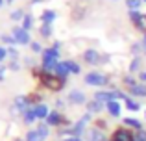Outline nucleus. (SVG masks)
Instances as JSON below:
<instances>
[{
    "mask_svg": "<svg viewBox=\"0 0 146 141\" xmlns=\"http://www.w3.org/2000/svg\"><path fill=\"white\" fill-rule=\"evenodd\" d=\"M139 69H141V58H139V56H135V58L131 59V63H129V72L133 74V72H137Z\"/></svg>",
    "mask_w": 146,
    "mask_h": 141,
    "instance_id": "nucleus-22",
    "label": "nucleus"
},
{
    "mask_svg": "<svg viewBox=\"0 0 146 141\" xmlns=\"http://www.w3.org/2000/svg\"><path fill=\"white\" fill-rule=\"evenodd\" d=\"M126 6H128L129 11H135L143 6V0H126Z\"/></svg>",
    "mask_w": 146,
    "mask_h": 141,
    "instance_id": "nucleus-21",
    "label": "nucleus"
},
{
    "mask_svg": "<svg viewBox=\"0 0 146 141\" xmlns=\"http://www.w3.org/2000/svg\"><path fill=\"white\" fill-rule=\"evenodd\" d=\"M87 141H106V138L98 128H93V130L87 132Z\"/></svg>",
    "mask_w": 146,
    "mask_h": 141,
    "instance_id": "nucleus-15",
    "label": "nucleus"
},
{
    "mask_svg": "<svg viewBox=\"0 0 146 141\" xmlns=\"http://www.w3.org/2000/svg\"><path fill=\"white\" fill-rule=\"evenodd\" d=\"M102 110H104V102H100V100L87 102V112L89 113H98V112H102Z\"/></svg>",
    "mask_w": 146,
    "mask_h": 141,
    "instance_id": "nucleus-16",
    "label": "nucleus"
},
{
    "mask_svg": "<svg viewBox=\"0 0 146 141\" xmlns=\"http://www.w3.org/2000/svg\"><path fill=\"white\" fill-rule=\"evenodd\" d=\"M13 37H15V41L21 43V45H28L30 43V33H28V30H24V28H15L13 30Z\"/></svg>",
    "mask_w": 146,
    "mask_h": 141,
    "instance_id": "nucleus-6",
    "label": "nucleus"
},
{
    "mask_svg": "<svg viewBox=\"0 0 146 141\" xmlns=\"http://www.w3.org/2000/svg\"><path fill=\"white\" fill-rule=\"evenodd\" d=\"M143 52L146 54V41H144V39H143Z\"/></svg>",
    "mask_w": 146,
    "mask_h": 141,
    "instance_id": "nucleus-35",
    "label": "nucleus"
},
{
    "mask_svg": "<svg viewBox=\"0 0 146 141\" xmlns=\"http://www.w3.org/2000/svg\"><path fill=\"white\" fill-rule=\"evenodd\" d=\"M39 132L44 136V138H48V124H41V126H39Z\"/></svg>",
    "mask_w": 146,
    "mask_h": 141,
    "instance_id": "nucleus-29",
    "label": "nucleus"
},
{
    "mask_svg": "<svg viewBox=\"0 0 146 141\" xmlns=\"http://www.w3.org/2000/svg\"><path fill=\"white\" fill-rule=\"evenodd\" d=\"M35 119H37V117H35V113H33L32 108H30L28 112H24V123H26V124H32Z\"/></svg>",
    "mask_w": 146,
    "mask_h": 141,
    "instance_id": "nucleus-23",
    "label": "nucleus"
},
{
    "mask_svg": "<svg viewBox=\"0 0 146 141\" xmlns=\"http://www.w3.org/2000/svg\"><path fill=\"white\" fill-rule=\"evenodd\" d=\"M143 2H146V0H143Z\"/></svg>",
    "mask_w": 146,
    "mask_h": 141,
    "instance_id": "nucleus-41",
    "label": "nucleus"
},
{
    "mask_svg": "<svg viewBox=\"0 0 146 141\" xmlns=\"http://www.w3.org/2000/svg\"><path fill=\"white\" fill-rule=\"evenodd\" d=\"M11 19H13V21H21V19H22V11L21 9L13 11V13H11Z\"/></svg>",
    "mask_w": 146,
    "mask_h": 141,
    "instance_id": "nucleus-28",
    "label": "nucleus"
},
{
    "mask_svg": "<svg viewBox=\"0 0 146 141\" xmlns=\"http://www.w3.org/2000/svg\"><path fill=\"white\" fill-rule=\"evenodd\" d=\"M68 100H70L72 104H83V102H85V95H83L82 91L74 89V91H70V95H68Z\"/></svg>",
    "mask_w": 146,
    "mask_h": 141,
    "instance_id": "nucleus-12",
    "label": "nucleus"
},
{
    "mask_svg": "<svg viewBox=\"0 0 146 141\" xmlns=\"http://www.w3.org/2000/svg\"><path fill=\"white\" fill-rule=\"evenodd\" d=\"M54 19H56V11H52V9H44L43 15H41V21H43L44 24H52Z\"/></svg>",
    "mask_w": 146,
    "mask_h": 141,
    "instance_id": "nucleus-18",
    "label": "nucleus"
},
{
    "mask_svg": "<svg viewBox=\"0 0 146 141\" xmlns=\"http://www.w3.org/2000/svg\"><path fill=\"white\" fill-rule=\"evenodd\" d=\"M41 82H43V86H46L48 89H52V91H59V89H63V86H65V78H59V76H54L52 72H43L41 74Z\"/></svg>",
    "mask_w": 146,
    "mask_h": 141,
    "instance_id": "nucleus-2",
    "label": "nucleus"
},
{
    "mask_svg": "<svg viewBox=\"0 0 146 141\" xmlns=\"http://www.w3.org/2000/svg\"><path fill=\"white\" fill-rule=\"evenodd\" d=\"M0 80H4V69L0 67Z\"/></svg>",
    "mask_w": 146,
    "mask_h": 141,
    "instance_id": "nucleus-36",
    "label": "nucleus"
},
{
    "mask_svg": "<svg viewBox=\"0 0 146 141\" xmlns=\"http://www.w3.org/2000/svg\"><path fill=\"white\" fill-rule=\"evenodd\" d=\"M61 123H67V121L61 117V113H57V112H50L48 113V117H46L48 126H57V124H61Z\"/></svg>",
    "mask_w": 146,
    "mask_h": 141,
    "instance_id": "nucleus-7",
    "label": "nucleus"
},
{
    "mask_svg": "<svg viewBox=\"0 0 146 141\" xmlns=\"http://www.w3.org/2000/svg\"><path fill=\"white\" fill-rule=\"evenodd\" d=\"M33 2H43V0H33Z\"/></svg>",
    "mask_w": 146,
    "mask_h": 141,
    "instance_id": "nucleus-37",
    "label": "nucleus"
},
{
    "mask_svg": "<svg viewBox=\"0 0 146 141\" xmlns=\"http://www.w3.org/2000/svg\"><path fill=\"white\" fill-rule=\"evenodd\" d=\"M126 108H128L129 110V112H139V110H141V104H139V102H135V100H133V98H126Z\"/></svg>",
    "mask_w": 146,
    "mask_h": 141,
    "instance_id": "nucleus-20",
    "label": "nucleus"
},
{
    "mask_svg": "<svg viewBox=\"0 0 146 141\" xmlns=\"http://www.w3.org/2000/svg\"><path fill=\"white\" fill-rule=\"evenodd\" d=\"M65 141H82V139H80V138H74V136H72V138H67Z\"/></svg>",
    "mask_w": 146,
    "mask_h": 141,
    "instance_id": "nucleus-34",
    "label": "nucleus"
},
{
    "mask_svg": "<svg viewBox=\"0 0 146 141\" xmlns=\"http://www.w3.org/2000/svg\"><path fill=\"white\" fill-rule=\"evenodd\" d=\"M50 33H52V28H50V24H43V26H41V35L48 37Z\"/></svg>",
    "mask_w": 146,
    "mask_h": 141,
    "instance_id": "nucleus-25",
    "label": "nucleus"
},
{
    "mask_svg": "<svg viewBox=\"0 0 146 141\" xmlns=\"http://www.w3.org/2000/svg\"><path fill=\"white\" fill-rule=\"evenodd\" d=\"M33 113H35V117L37 119H46L48 117V108L44 104H37V106H33Z\"/></svg>",
    "mask_w": 146,
    "mask_h": 141,
    "instance_id": "nucleus-14",
    "label": "nucleus"
},
{
    "mask_svg": "<svg viewBox=\"0 0 146 141\" xmlns=\"http://www.w3.org/2000/svg\"><path fill=\"white\" fill-rule=\"evenodd\" d=\"M83 59H85L89 65H96L100 61V54L94 50V48H89V50H85V54H83Z\"/></svg>",
    "mask_w": 146,
    "mask_h": 141,
    "instance_id": "nucleus-8",
    "label": "nucleus"
},
{
    "mask_svg": "<svg viewBox=\"0 0 146 141\" xmlns=\"http://www.w3.org/2000/svg\"><path fill=\"white\" fill-rule=\"evenodd\" d=\"M139 80L143 84H146V71H141V74H139Z\"/></svg>",
    "mask_w": 146,
    "mask_h": 141,
    "instance_id": "nucleus-32",
    "label": "nucleus"
},
{
    "mask_svg": "<svg viewBox=\"0 0 146 141\" xmlns=\"http://www.w3.org/2000/svg\"><path fill=\"white\" fill-rule=\"evenodd\" d=\"M54 72H56V74L59 76V78H65V80H67V76L70 74V69H68V63H67V61H63V63H57V65H56V71H54Z\"/></svg>",
    "mask_w": 146,
    "mask_h": 141,
    "instance_id": "nucleus-11",
    "label": "nucleus"
},
{
    "mask_svg": "<svg viewBox=\"0 0 146 141\" xmlns=\"http://www.w3.org/2000/svg\"><path fill=\"white\" fill-rule=\"evenodd\" d=\"M124 84H126V86H128V87H133V86H135V84H139V82H137V80L133 78L131 74H128V76H124Z\"/></svg>",
    "mask_w": 146,
    "mask_h": 141,
    "instance_id": "nucleus-24",
    "label": "nucleus"
},
{
    "mask_svg": "<svg viewBox=\"0 0 146 141\" xmlns=\"http://www.w3.org/2000/svg\"><path fill=\"white\" fill-rule=\"evenodd\" d=\"M106 108H107V112H109V115L111 117H118V115H120V102H118V100H109V102H107V104H106Z\"/></svg>",
    "mask_w": 146,
    "mask_h": 141,
    "instance_id": "nucleus-10",
    "label": "nucleus"
},
{
    "mask_svg": "<svg viewBox=\"0 0 146 141\" xmlns=\"http://www.w3.org/2000/svg\"><path fill=\"white\" fill-rule=\"evenodd\" d=\"M2 41H4V43H15V37H9V35H4V37H2Z\"/></svg>",
    "mask_w": 146,
    "mask_h": 141,
    "instance_id": "nucleus-30",
    "label": "nucleus"
},
{
    "mask_svg": "<svg viewBox=\"0 0 146 141\" xmlns=\"http://www.w3.org/2000/svg\"><path fill=\"white\" fill-rule=\"evenodd\" d=\"M6 54H7V50H6V48H2V47H0V61H2V59L6 58Z\"/></svg>",
    "mask_w": 146,
    "mask_h": 141,
    "instance_id": "nucleus-33",
    "label": "nucleus"
},
{
    "mask_svg": "<svg viewBox=\"0 0 146 141\" xmlns=\"http://www.w3.org/2000/svg\"><path fill=\"white\" fill-rule=\"evenodd\" d=\"M144 119H146V112H144Z\"/></svg>",
    "mask_w": 146,
    "mask_h": 141,
    "instance_id": "nucleus-39",
    "label": "nucleus"
},
{
    "mask_svg": "<svg viewBox=\"0 0 146 141\" xmlns=\"http://www.w3.org/2000/svg\"><path fill=\"white\" fill-rule=\"evenodd\" d=\"M32 50L33 52H41V45L39 43H32Z\"/></svg>",
    "mask_w": 146,
    "mask_h": 141,
    "instance_id": "nucleus-31",
    "label": "nucleus"
},
{
    "mask_svg": "<svg viewBox=\"0 0 146 141\" xmlns=\"http://www.w3.org/2000/svg\"><path fill=\"white\" fill-rule=\"evenodd\" d=\"M107 82H109V78H107L106 74H102V72H89V74L85 76V84L87 86L102 87V86H106Z\"/></svg>",
    "mask_w": 146,
    "mask_h": 141,
    "instance_id": "nucleus-3",
    "label": "nucleus"
},
{
    "mask_svg": "<svg viewBox=\"0 0 146 141\" xmlns=\"http://www.w3.org/2000/svg\"><path fill=\"white\" fill-rule=\"evenodd\" d=\"M17 141H21V139H17Z\"/></svg>",
    "mask_w": 146,
    "mask_h": 141,
    "instance_id": "nucleus-42",
    "label": "nucleus"
},
{
    "mask_svg": "<svg viewBox=\"0 0 146 141\" xmlns=\"http://www.w3.org/2000/svg\"><path fill=\"white\" fill-rule=\"evenodd\" d=\"M129 93H131V97L144 98V97H146V84H143V82L135 84L133 87H129Z\"/></svg>",
    "mask_w": 146,
    "mask_h": 141,
    "instance_id": "nucleus-9",
    "label": "nucleus"
},
{
    "mask_svg": "<svg viewBox=\"0 0 146 141\" xmlns=\"http://www.w3.org/2000/svg\"><path fill=\"white\" fill-rule=\"evenodd\" d=\"M144 41H146V32H144Z\"/></svg>",
    "mask_w": 146,
    "mask_h": 141,
    "instance_id": "nucleus-38",
    "label": "nucleus"
},
{
    "mask_svg": "<svg viewBox=\"0 0 146 141\" xmlns=\"http://www.w3.org/2000/svg\"><path fill=\"white\" fill-rule=\"evenodd\" d=\"M129 19H131V22L135 24L137 30H141V32H146V15H143L139 9L135 11H129Z\"/></svg>",
    "mask_w": 146,
    "mask_h": 141,
    "instance_id": "nucleus-5",
    "label": "nucleus"
},
{
    "mask_svg": "<svg viewBox=\"0 0 146 141\" xmlns=\"http://www.w3.org/2000/svg\"><path fill=\"white\" fill-rule=\"evenodd\" d=\"M30 26H32V17H30V15H26V17H24V22H22V28L28 30Z\"/></svg>",
    "mask_w": 146,
    "mask_h": 141,
    "instance_id": "nucleus-27",
    "label": "nucleus"
},
{
    "mask_svg": "<svg viewBox=\"0 0 146 141\" xmlns=\"http://www.w3.org/2000/svg\"><path fill=\"white\" fill-rule=\"evenodd\" d=\"M68 63V69H70V72H74V74H80V65L74 61H67Z\"/></svg>",
    "mask_w": 146,
    "mask_h": 141,
    "instance_id": "nucleus-26",
    "label": "nucleus"
},
{
    "mask_svg": "<svg viewBox=\"0 0 146 141\" xmlns=\"http://www.w3.org/2000/svg\"><path fill=\"white\" fill-rule=\"evenodd\" d=\"M57 56H59V45H54L50 50L44 52V56H43V69H44V72L56 71V65L59 63L57 61Z\"/></svg>",
    "mask_w": 146,
    "mask_h": 141,
    "instance_id": "nucleus-1",
    "label": "nucleus"
},
{
    "mask_svg": "<svg viewBox=\"0 0 146 141\" xmlns=\"http://www.w3.org/2000/svg\"><path fill=\"white\" fill-rule=\"evenodd\" d=\"M0 6H2V0H0Z\"/></svg>",
    "mask_w": 146,
    "mask_h": 141,
    "instance_id": "nucleus-40",
    "label": "nucleus"
},
{
    "mask_svg": "<svg viewBox=\"0 0 146 141\" xmlns=\"http://www.w3.org/2000/svg\"><path fill=\"white\" fill-rule=\"evenodd\" d=\"M15 106H17L22 113L28 112V98H26V97H17V98H15Z\"/></svg>",
    "mask_w": 146,
    "mask_h": 141,
    "instance_id": "nucleus-19",
    "label": "nucleus"
},
{
    "mask_svg": "<svg viewBox=\"0 0 146 141\" xmlns=\"http://www.w3.org/2000/svg\"><path fill=\"white\" fill-rule=\"evenodd\" d=\"M124 126H128V128H133V130H143V123H141L139 119H133V117H126L124 119Z\"/></svg>",
    "mask_w": 146,
    "mask_h": 141,
    "instance_id": "nucleus-13",
    "label": "nucleus"
},
{
    "mask_svg": "<svg viewBox=\"0 0 146 141\" xmlns=\"http://www.w3.org/2000/svg\"><path fill=\"white\" fill-rule=\"evenodd\" d=\"M111 141H135V134L129 128H117L111 136Z\"/></svg>",
    "mask_w": 146,
    "mask_h": 141,
    "instance_id": "nucleus-4",
    "label": "nucleus"
},
{
    "mask_svg": "<svg viewBox=\"0 0 146 141\" xmlns=\"http://www.w3.org/2000/svg\"><path fill=\"white\" fill-rule=\"evenodd\" d=\"M26 141H44V136L39 132V128H35V130L28 132V136H26Z\"/></svg>",
    "mask_w": 146,
    "mask_h": 141,
    "instance_id": "nucleus-17",
    "label": "nucleus"
}]
</instances>
